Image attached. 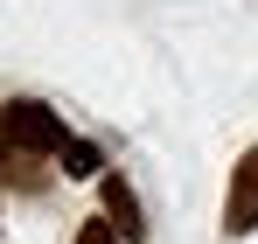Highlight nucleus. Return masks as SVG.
<instances>
[{
  "instance_id": "nucleus-1",
  "label": "nucleus",
  "mask_w": 258,
  "mask_h": 244,
  "mask_svg": "<svg viewBox=\"0 0 258 244\" xmlns=\"http://www.w3.org/2000/svg\"><path fill=\"white\" fill-rule=\"evenodd\" d=\"M0 126H7V147L14 154H63V112H49L42 98H14L0 105Z\"/></svg>"
},
{
  "instance_id": "nucleus-2",
  "label": "nucleus",
  "mask_w": 258,
  "mask_h": 244,
  "mask_svg": "<svg viewBox=\"0 0 258 244\" xmlns=\"http://www.w3.org/2000/svg\"><path fill=\"white\" fill-rule=\"evenodd\" d=\"M223 230H230V237H251V230H258V147H244V154H237V167H230Z\"/></svg>"
},
{
  "instance_id": "nucleus-3",
  "label": "nucleus",
  "mask_w": 258,
  "mask_h": 244,
  "mask_svg": "<svg viewBox=\"0 0 258 244\" xmlns=\"http://www.w3.org/2000/svg\"><path fill=\"white\" fill-rule=\"evenodd\" d=\"M98 189H105V216L119 223V237H147V209H140V196H133L126 174H105Z\"/></svg>"
},
{
  "instance_id": "nucleus-4",
  "label": "nucleus",
  "mask_w": 258,
  "mask_h": 244,
  "mask_svg": "<svg viewBox=\"0 0 258 244\" xmlns=\"http://www.w3.org/2000/svg\"><path fill=\"white\" fill-rule=\"evenodd\" d=\"M56 161H63V174H70V181H105V154H98L91 140H77V133L63 140V154H56Z\"/></svg>"
},
{
  "instance_id": "nucleus-5",
  "label": "nucleus",
  "mask_w": 258,
  "mask_h": 244,
  "mask_svg": "<svg viewBox=\"0 0 258 244\" xmlns=\"http://www.w3.org/2000/svg\"><path fill=\"white\" fill-rule=\"evenodd\" d=\"M77 244H119V223H84V237Z\"/></svg>"
},
{
  "instance_id": "nucleus-6",
  "label": "nucleus",
  "mask_w": 258,
  "mask_h": 244,
  "mask_svg": "<svg viewBox=\"0 0 258 244\" xmlns=\"http://www.w3.org/2000/svg\"><path fill=\"white\" fill-rule=\"evenodd\" d=\"M0 147H7V126H0Z\"/></svg>"
}]
</instances>
